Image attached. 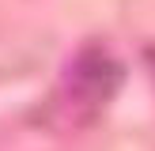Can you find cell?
Instances as JSON below:
<instances>
[{"label":"cell","mask_w":155,"mask_h":151,"mask_svg":"<svg viewBox=\"0 0 155 151\" xmlns=\"http://www.w3.org/2000/svg\"><path fill=\"white\" fill-rule=\"evenodd\" d=\"M121 79H125L121 64L110 57V53H102V49H87V53H80V60H76V68H72V83H76V91H80L83 98H95V102L110 98L114 91L121 87Z\"/></svg>","instance_id":"1"}]
</instances>
